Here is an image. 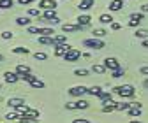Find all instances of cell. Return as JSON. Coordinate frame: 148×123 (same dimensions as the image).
Masks as SVG:
<instances>
[{"label":"cell","mask_w":148,"mask_h":123,"mask_svg":"<svg viewBox=\"0 0 148 123\" xmlns=\"http://www.w3.org/2000/svg\"><path fill=\"white\" fill-rule=\"evenodd\" d=\"M81 28H83V27H79L78 23H74V25H72V23H65V25H62V30H64V32H79Z\"/></svg>","instance_id":"8fae6325"},{"label":"cell","mask_w":148,"mask_h":123,"mask_svg":"<svg viewBox=\"0 0 148 123\" xmlns=\"http://www.w3.org/2000/svg\"><path fill=\"white\" fill-rule=\"evenodd\" d=\"M129 123H141V121H139V120H131Z\"/></svg>","instance_id":"681fc988"},{"label":"cell","mask_w":148,"mask_h":123,"mask_svg":"<svg viewBox=\"0 0 148 123\" xmlns=\"http://www.w3.org/2000/svg\"><path fill=\"white\" fill-rule=\"evenodd\" d=\"M18 2H20V5H28V4L34 2V0H18Z\"/></svg>","instance_id":"f6af8a7d"},{"label":"cell","mask_w":148,"mask_h":123,"mask_svg":"<svg viewBox=\"0 0 148 123\" xmlns=\"http://www.w3.org/2000/svg\"><path fill=\"white\" fill-rule=\"evenodd\" d=\"M20 121L21 123H39V118H34V116H28V114H21Z\"/></svg>","instance_id":"ac0fdd59"},{"label":"cell","mask_w":148,"mask_h":123,"mask_svg":"<svg viewBox=\"0 0 148 123\" xmlns=\"http://www.w3.org/2000/svg\"><path fill=\"white\" fill-rule=\"evenodd\" d=\"M141 20H129V27H139Z\"/></svg>","instance_id":"ab89813d"},{"label":"cell","mask_w":148,"mask_h":123,"mask_svg":"<svg viewBox=\"0 0 148 123\" xmlns=\"http://www.w3.org/2000/svg\"><path fill=\"white\" fill-rule=\"evenodd\" d=\"M39 9L55 11V9H57V0H41V2H39Z\"/></svg>","instance_id":"52a82bcc"},{"label":"cell","mask_w":148,"mask_h":123,"mask_svg":"<svg viewBox=\"0 0 148 123\" xmlns=\"http://www.w3.org/2000/svg\"><path fill=\"white\" fill-rule=\"evenodd\" d=\"M111 30H120V23H111Z\"/></svg>","instance_id":"bcb514c9"},{"label":"cell","mask_w":148,"mask_h":123,"mask_svg":"<svg viewBox=\"0 0 148 123\" xmlns=\"http://www.w3.org/2000/svg\"><path fill=\"white\" fill-rule=\"evenodd\" d=\"M53 33H55L53 28H48V27L41 28V27H39V35H44V37H53Z\"/></svg>","instance_id":"44dd1931"},{"label":"cell","mask_w":148,"mask_h":123,"mask_svg":"<svg viewBox=\"0 0 148 123\" xmlns=\"http://www.w3.org/2000/svg\"><path fill=\"white\" fill-rule=\"evenodd\" d=\"M2 60H4V56H2V55H0V62H2Z\"/></svg>","instance_id":"816d5d0a"},{"label":"cell","mask_w":148,"mask_h":123,"mask_svg":"<svg viewBox=\"0 0 148 123\" xmlns=\"http://www.w3.org/2000/svg\"><path fill=\"white\" fill-rule=\"evenodd\" d=\"M0 88H2V84H0Z\"/></svg>","instance_id":"db71d44e"},{"label":"cell","mask_w":148,"mask_h":123,"mask_svg":"<svg viewBox=\"0 0 148 123\" xmlns=\"http://www.w3.org/2000/svg\"><path fill=\"white\" fill-rule=\"evenodd\" d=\"M53 44L58 46V44H67V37L65 35H53Z\"/></svg>","instance_id":"ffe728a7"},{"label":"cell","mask_w":148,"mask_h":123,"mask_svg":"<svg viewBox=\"0 0 148 123\" xmlns=\"http://www.w3.org/2000/svg\"><path fill=\"white\" fill-rule=\"evenodd\" d=\"M25 114H28V116H34V118H39V111H37V109H32V107H28V111H27Z\"/></svg>","instance_id":"8d00e7d4"},{"label":"cell","mask_w":148,"mask_h":123,"mask_svg":"<svg viewBox=\"0 0 148 123\" xmlns=\"http://www.w3.org/2000/svg\"><path fill=\"white\" fill-rule=\"evenodd\" d=\"M65 107H67V109H86V107H88V102L79 99V100H76V102H67Z\"/></svg>","instance_id":"277c9868"},{"label":"cell","mask_w":148,"mask_h":123,"mask_svg":"<svg viewBox=\"0 0 148 123\" xmlns=\"http://www.w3.org/2000/svg\"><path fill=\"white\" fill-rule=\"evenodd\" d=\"M85 93H88V88L86 86H72L71 90H69V95H72V97H81Z\"/></svg>","instance_id":"ba28073f"},{"label":"cell","mask_w":148,"mask_h":123,"mask_svg":"<svg viewBox=\"0 0 148 123\" xmlns=\"http://www.w3.org/2000/svg\"><path fill=\"white\" fill-rule=\"evenodd\" d=\"M131 20H143V14H141V12H139V14L134 12V14H131Z\"/></svg>","instance_id":"b9f144b4"},{"label":"cell","mask_w":148,"mask_h":123,"mask_svg":"<svg viewBox=\"0 0 148 123\" xmlns=\"http://www.w3.org/2000/svg\"><path fill=\"white\" fill-rule=\"evenodd\" d=\"M101 92H102L101 86H92V88H88V93H90V95H99Z\"/></svg>","instance_id":"4dcf8cb0"},{"label":"cell","mask_w":148,"mask_h":123,"mask_svg":"<svg viewBox=\"0 0 148 123\" xmlns=\"http://www.w3.org/2000/svg\"><path fill=\"white\" fill-rule=\"evenodd\" d=\"M92 33H94V37H95V39H101V37H104V35H106V30H102V28H97V30H94Z\"/></svg>","instance_id":"1f68e13d"},{"label":"cell","mask_w":148,"mask_h":123,"mask_svg":"<svg viewBox=\"0 0 148 123\" xmlns=\"http://www.w3.org/2000/svg\"><path fill=\"white\" fill-rule=\"evenodd\" d=\"M34 58H35V60H41V62H44V60L48 58V55H46V53H35V55H34Z\"/></svg>","instance_id":"d590c367"},{"label":"cell","mask_w":148,"mask_h":123,"mask_svg":"<svg viewBox=\"0 0 148 123\" xmlns=\"http://www.w3.org/2000/svg\"><path fill=\"white\" fill-rule=\"evenodd\" d=\"M69 49H72L69 44H58V46H55V55H57V56H64Z\"/></svg>","instance_id":"9c48e42d"},{"label":"cell","mask_w":148,"mask_h":123,"mask_svg":"<svg viewBox=\"0 0 148 123\" xmlns=\"http://www.w3.org/2000/svg\"><path fill=\"white\" fill-rule=\"evenodd\" d=\"M92 70H94V72H97V74H104L108 69L104 67V63H95L94 67H92Z\"/></svg>","instance_id":"d4e9b609"},{"label":"cell","mask_w":148,"mask_h":123,"mask_svg":"<svg viewBox=\"0 0 148 123\" xmlns=\"http://www.w3.org/2000/svg\"><path fill=\"white\" fill-rule=\"evenodd\" d=\"M23 104H25L23 99H9L7 100V105L11 109H16V107H20V105H23Z\"/></svg>","instance_id":"5bb4252c"},{"label":"cell","mask_w":148,"mask_h":123,"mask_svg":"<svg viewBox=\"0 0 148 123\" xmlns=\"http://www.w3.org/2000/svg\"><path fill=\"white\" fill-rule=\"evenodd\" d=\"M16 118L20 120V113H16V111H14V113H9V114L5 116V120H7V121H14Z\"/></svg>","instance_id":"e575fe53"},{"label":"cell","mask_w":148,"mask_h":123,"mask_svg":"<svg viewBox=\"0 0 148 123\" xmlns=\"http://www.w3.org/2000/svg\"><path fill=\"white\" fill-rule=\"evenodd\" d=\"M111 111H116V109H115V102H113V100L102 105V113H111Z\"/></svg>","instance_id":"484cf974"},{"label":"cell","mask_w":148,"mask_h":123,"mask_svg":"<svg viewBox=\"0 0 148 123\" xmlns=\"http://www.w3.org/2000/svg\"><path fill=\"white\" fill-rule=\"evenodd\" d=\"M141 46H143V48H148V39H143V42H141Z\"/></svg>","instance_id":"7dc6e473"},{"label":"cell","mask_w":148,"mask_h":123,"mask_svg":"<svg viewBox=\"0 0 148 123\" xmlns=\"http://www.w3.org/2000/svg\"><path fill=\"white\" fill-rule=\"evenodd\" d=\"M141 9H143L145 12H148V4H145V5H141Z\"/></svg>","instance_id":"c3c4849f"},{"label":"cell","mask_w":148,"mask_h":123,"mask_svg":"<svg viewBox=\"0 0 148 123\" xmlns=\"http://www.w3.org/2000/svg\"><path fill=\"white\" fill-rule=\"evenodd\" d=\"M90 21H92V18H90L88 14H83V16H79L78 20H76V23H78L79 27H86V25H90Z\"/></svg>","instance_id":"2e32d148"},{"label":"cell","mask_w":148,"mask_h":123,"mask_svg":"<svg viewBox=\"0 0 148 123\" xmlns=\"http://www.w3.org/2000/svg\"><path fill=\"white\" fill-rule=\"evenodd\" d=\"M28 16H32V18H39V16H41V9H35V7L28 9Z\"/></svg>","instance_id":"d6a6232c"},{"label":"cell","mask_w":148,"mask_h":123,"mask_svg":"<svg viewBox=\"0 0 148 123\" xmlns=\"http://www.w3.org/2000/svg\"><path fill=\"white\" fill-rule=\"evenodd\" d=\"M134 35H136V37H139V39H148V30L146 28H138Z\"/></svg>","instance_id":"4316f807"},{"label":"cell","mask_w":148,"mask_h":123,"mask_svg":"<svg viewBox=\"0 0 148 123\" xmlns=\"http://www.w3.org/2000/svg\"><path fill=\"white\" fill-rule=\"evenodd\" d=\"M39 42L46 44V46H55L53 44V37H44V35H39Z\"/></svg>","instance_id":"f1b7e54d"},{"label":"cell","mask_w":148,"mask_h":123,"mask_svg":"<svg viewBox=\"0 0 148 123\" xmlns=\"http://www.w3.org/2000/svg\"><path fill=\"white\" fill-rule=\"evenodd\" d=\"M4 79H5V83H9V84H14L16 81H20V74H16V72H5L4 74Z\"/></svg>","instance_id":"30bf717a"},{"label":"cell","mask_w":148,"mask_h":123,"mask_svg":"<svg viewBox=\"0 0 148 123\" xmlns=\"http://www.w3.org/2000/svg\"><path fill=\"white\" fill-rule=\"evenodd\" d=\"M108 7H109V11H122V7H123V0H111Z\"/></svg>","instance_id":"4fadbf2b"},{"label":"cell","mask_w":148,"mask_h":123,"mask_svg":"<svg viewBox=\"0 0 148 123\" xmlns=\"http://www.w3.org/2000/svg\"><path fill=\"white\" fill-rule=\"evenodd\" d=\"M99 21L104 23V25H111V23H113V18H111V14H101L99 16Z\"/></svg>","instance_id":"7402d4cb"},{"label":"cell","mask_w":148,"mask_h":123,"mask_svg":"<svg viewBox=\"0 0 148 123\" xmlns=\"http://www.w3.org/2000/svg\"><path fill=\"white\" fill-rule=\"evenodd\" d=\"M16 74H20V76H23V74H30V67H27V65H16V70H14Z\"/></svg>","instance_id":"d6986e66"},{"label":"cell","mask_w":148,"mask_h":123,"mask_svg":"<svg viewBox=\"0 0 148 123\" xmlns=\"http://www.w3.org/2000/svg\"><path fill=\"white\" fill-rule=\"evenodd\" d=\"M14 0H0V9H11Z\"/></svg>","instance_id":"f546056e"},{"label":"cell","mask_w":148,"mask_h":123,"mask_svg":"<svg viewBox=\"0 0 148 123\" xmlns=\"http://www.w3.org/2000/svg\"><path fill=\"white\" fill-rule=\"evenodd\" d=\"M7 123H12V121H7Z\"/></svg>","instance_id":"f5cc1de1"},{"label":"cell","mask_w":148,"mask_h":123,"mask_svg":"<svg viewBox=\"0 0 148 123\" xmlns=\"http://www.w3.org/2000/svg\"><path fill=\"white\" fill-rule=\"evenodd\" d=\"M72 123H90V121H88L86 118H74Z\"/></svg>","instance_id":"60d3db41"},{"label":"cell","mask_w":148,"mask_h":123,"mask_svg":"<svg viewBox=\"0 0 148 123\" xmlns=\"http://www.w3.org/2000/svg\"><path fill=\"white\" fill-rule=\"evenodd\" d=\"M12 53H16V55H28V48H23V46H18V48H12Z\"/></svg>","instance_id":"83f0119b"},{"label":"cell","mask_w":148,"mask_h":123,"mask_svg":"<svg viewBox=\"0 0 148 123\" xmlns=\"http://www.w3.org/2000/svg\"><path fill=\"white\" fill-rule=\"evenodd\" d=\"M97 97L101 99L102 105H104V104H108V102H111V100H113V95H111V92H101V93H99Z\"/></svg>","instance_id":"9a60e30c"},{"label":"cell","mask_w":148,"mask_h":123,"mask_svg":"<svg viewBox=\"0 0 148 123\" xmlns=\"http://www.w3.org/2000/svg\"><path fill=\"white\" fill-rule=\"evenodd\" d=\"M94 4H95V0H81L78 7H79L81 11H88V9H90L92 5H94Z\"/></svg>","instance_id":"e0dca14e"},{"label":"cell","mask_w":148,"mask_h":123,"mask_svg":"<svg viewBox=\"0 0 148 123\" xmlns=\"http://www.w3.org/2000/svg\"><path fill=\"white\" fill-rule=\"evenodd\" d=\"M28 33H39V27H28Z\"/></svg>","instance_id":"7bdbcfd3"},{"label":"cell","mask_w":148,"mask_h":123,"mask_svg":"<svg viewBox=\"0 0 148 123\" xmlns=\"http://www.w3.org/2000/svg\"><path fill=\"white\" fill-rule=\"evenodd\" d=\"M12 37H14V33H12V32H9V30L2 32V39H5V41H7V39H12Z\"/></svg>","instance_id":"74e56055"},{"label":"cell","mask_w":148,"mask_h":123,"mask_svg":"<svg viewBox=\"0 0 148 123\" xmlns=\"http://www.w3.org/2000/svg\"><path fill=\"white\" fill-rule=\"evenodd\" d=\"M104 67L108 69V70H118V69H122V65H120V62L116 60V58H106L104 60Z\"/></svg>","instance_id":"3957f363"},{"label":"cell","mask_w":148,"mask_h":123,"mask_svg":"<svg viewBox=\"0 0 148 123\" xmlns=\"http://www.w3.org/2000/svg\"><path fill=\"white\" fill-rule=\"evenodd\" d=\"M113 92H115V93H118L122 99H131V97H134V95H136V90H134V86H131V84L115 86V88H113Z\"/></svg>","instance_id":"6da1fadb"},{"label":"cell","mask_w":148,"mask_h":123,"mask_svg":"<svg viewBox=\"0 0 148 123\" xmlns=\"http://www.w3.org/2000/svg\"><path fill=\"white\" fill-rule=\"evenodd\" d=\"M79 56H81V53H79L78 49H74V48H72V49H69L65 55H64V60H65V62H76Z\"/></svg>","instance_id":"5b68a950"},{"label":"cell","mask_w":148,"mask_h":123,"mask_svg":"<svg viewBox=\"0 0 148 123\" xmlns=\"http://www.w3.org/2000/svg\"><path fill=\"white\" fill-rule=\"evenodd\" d=\"M131 107H132V102H115L116 111H129Z\"/></svg>","instance_id":"7c38bea8"},{"label":"cell","mask_w":148,"mask_h":123,"mask_svg":"<svg viewBox=\"0 0 148 123\" xmlns=\"http://www.w3.org/2000/svg\"><path fill=\"white\" fill-rule=\"evenodd\" d=\"M123 76V69H118V70H113V77H122Z\"/></svg>","instance_id":"f35d334b"},{"label":"cell","mask_w":148,"mask_h":123,"mask_svg":"<svg viewBox=\"0 0 148 123\" xmlns=\"http://www.w3.org/2000/svg\"><path fill=\"white\" fill-rule=\"evenodd\" d=\"M74 76L85 77V76H88V70H85V69H76V70H74Z\"/></svg>","instance_id":"836d02e7"},{"label":"cell","mask_w":148,"mask_h":123,"mask_svg":"<svg viewBox=\"0 0 148 123\" xmlns=\"http://www.w3.org/2000/svg\"><path fill=\"white\" fill-rule=\"evenodd\" d=\"M16 23L20 25V27H30V18H23V16H20V18H16Z\"/></svg>","instance_id":"cb8c5ba5"},{"label":"cell","mask_w":148,"mask_h":123,"mask_svg":"<svg viewBox=\"0 0 148 123\" xmlns=\"http://www.w3.org/2000/svg\"><path fill=\"white\" fill-rule=\"evenodd\" d=\"M42 18H44L46 21L53 23V25L60 23V20H58V16H57V12H55V11H44V12H42Z\"/></svg>","instance_id":"8992f818"},{"label":"cell","mask_w":148,"mask_h":123,"mask_svg":"<svg viewBox=\"0 0 148 123\" xmlns=\"http://www.w3.org/2000/svg\"><path fill=\"white\" fill-rule=\"evenodd\" d=\"M139 72H141L143 76H148V65H145V67H141V69H139Z\"/></svg>","instance_id":"ee69618b"},{"label":"cell","mask_w":148,"mask_h":123,"mask_svg":"<svg viewBox=\"0 0 148 123\" xmlns=\"http://www.w3.org/2000/svg\"><path fill=\"white\" fill-rule=\"evenodd\" d=\"M30 86H32V88H39V90H42V88H44V83H42L39 77H34V79L30 81Z\"/></svg>","instance_id":"603a6c76"},{"label":"cell","mask_w":148,"mask_h":123,"mask_svg":"<svg viewBox=\"0 0 148 123\" xmlns=\"http://www.w3.org/2000/svg\"><path fill=\"white\" fill-rule=\"evenodd\" d=\"M143 84H145V88H148V79H145V83H143Z\"/></svg>","instance_id":"f907efd6"},{"label":"cell","mask_w":148,"mask_h":123,"mask_svg":"<svg viewBox=\"0 0 148 123\" xmlns=\"http://www.w3.org/2000/svg\"><path fill=\"white\" fill-rule=\"evenodd\" d=\"M83 44L86 46V48H92V49H102L104 48V42L101 41V39H85L83 41Z\"/></svg>","instance_id":"7a4b0ae2"}]
</instances>
